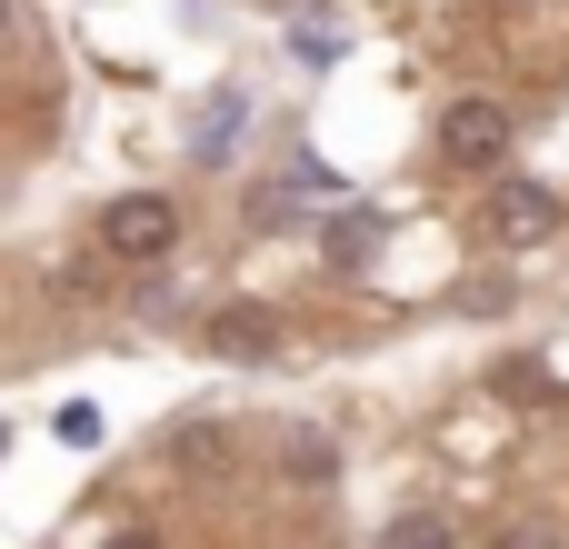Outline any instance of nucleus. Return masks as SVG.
I'll list each match as a JSON object with an SVG mask.
<instances>
[{"label":"nucleus","instance_id":"0eeeda50","mask_svg":"<svg viewBox=\"0 0 569 549\" xmlns=\"http://www.w3.org/2000/svg\"><path fill=\"white\" fill-rule=\"evenodd\" d=\"M110 549H160V540H150V530H120V540H110Z\"/></svg>","mask_w":569,"mask_h":549},{"label":"nucleus","instance_id":"7ed1b4c3","mask_svg":"<svg viewBox=\"0 0 569 549\" xmlns=\"http://www.w3.org/2000/svg\"><path fill=\"white\" fill-rule=\"evenodd\" d=\"M500 150H510V110L500 100H450L440 110V160L450 170H500Z\"/></svg>","mask_w":569,"mask_h":549},{"label":"nucleus","instance_id":"f03ea898","mask_svg":"<svg viewBox=\"0 0 569 549\" xmlns=\"http://www.w3.org/2000/svg\"><path fill=\"white\" fill-rule=\"evenodd\" d=\"M480 230H490L500 250H540V240L560 230V190H540V180H490Z\"/></svg>","mask_w":569,"mask_h":549},{"label":"nucleus","instance_id":"423d86ee","mask_svg":"<svg viewBox=\"0 0 569 549\" xmlns=\"http://www.w3.org/2000/svg\"><path fill=\"white\" fill-rule=\"evenodd\" d=\"M60 440H70V450H90V440H100V410H80V400H70V410H60Z\"/></svg>","mask_w":569,"mask_h":549},{"label":"nucleus","instance_id":"20e7f679","mask_svg":"<svg viewBox=\"0 0 569 549\" xmlns=\"http://www.w3.org/2000/svg\"><path fill=\"white\" fill-rule=\"evenodd\" d=\"M220 360H270L280 350V320L260 310V300H240V310H210V330H200Z\"/></svg>","mask_w":569,"mask_h":549},{"label":"nucleus","instance_id":"39448f33","mask_svg":"<svg viewBox=\"0 0 569 549\" xmlns=\"http://www.w3.org/2000/svg\"><path fill=\"white\" fill-rule=\"evenodd\" d=\"M380 549H450V520L410 510V520H390V540H380Z\"/></svg>","mask_w":569,"mask_h":549},{"label":"nucleus","instance_id":"f257e3e1","mask_svg":"<svg viewBox=\"0 0 569 549\" xmlns=\"http://www.w3.org/2000/svg\"><path fill=\"white\" fill-rule=\"evenodd\" d=\"M100 250H110V260H130V270H150V260H170V250H180V210H170L160 190H130V200H110V210H100Z\"/></svg>","mask_w":569,"mask_h":549},{"label":"nucleus","instance_id":"1a4fd4ad","mask_svg":"<svg viewBox=\"0 0 569 549\" xmlns=\"http://www.w3.org/2000/svg\"><path fill=\"white\" fill-rule=\"evenodd\" d=\"M520 549H550V540H520Z\"/></svg>","mask_w":569,"mask_h":549},{"label":"nucleus","instance_id":"6e6552de","mask_svg":"<svg viewBox=\"0 0 569 549\" xmlns=\"http://www.w3.org/2000/svg\"><path fill=\"white\" fill-rule=\"evenodd\" d=\"M0 30H10V0H0Z\"/></svg>","mask_w":569,"mask_h":549}]
</instances>
